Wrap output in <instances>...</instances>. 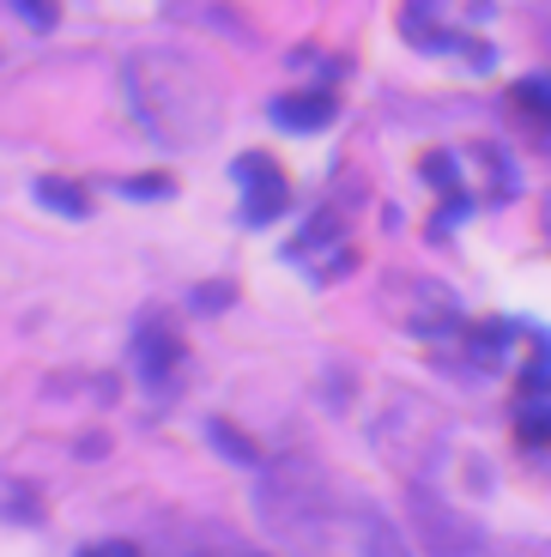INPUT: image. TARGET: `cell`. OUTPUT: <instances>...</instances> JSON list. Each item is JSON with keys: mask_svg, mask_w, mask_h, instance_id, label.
<instances>
[{"mask_svg": "<svg viewBox=\"0 0 551 557\" xmlns=\"http://www.w3.org/2000/svg\"><path fill=\"white\" fill-rule=\"evenodd\" d=\"M182 363H188V346H182L176 321L146 309V315L134 321V334H127V370H134V382L152 394V400H170V394L182 388Z\"/></svg>", "mask_w": 551, "mask_h": 557, "instance_id": "cell-2", "label": "cell"}, {"mask_svg": "<svg viewBox=\"0 0 551 557\" xmlns=\"http://www.w3.org/2000/svg\"><path fill=\"white\" fill-rule=\"evenodd\" d=\"M110 188L122 200H170L176 195V176H115Z\"/></svg>", "mask_w": 551, "mask_h": 557, "instance_id": "cell-16", "label": "cell"}, {"mask_svg": "<svg viewBox=\"0 0 551 557\" xmlns=\"http://www.w3.org/2000/svg\"><path fill=\"white\" fill-rule=\"evenodd\" d=\"M388 304H394L400 327L418 334V339H455L461 321H467L461 297L449 292V285H437V278H394V285H388Z\"/></svg>", "mask_w": 551, "mask_h": 557, "instance_id": "cell-4", "label": "cell"}, {"mask_svg": "<svg viewBox=\"0 0 551 557\" xmlns=\"http://www.w3.org/2000/svg\"><path fill=\"white\" fill-rule=\"evenodd\" d=\"M400 37L418 55H455L467 30L455 25V13L442 0H400Z\"/></svg>", "mask_w": 551, "mask_h": 557, "instance_id": "cell-6", "label": "cell"}, {"mask_svg": "<svg viewBox=\"0 0 551 557\" xmlns=\"http://www.w3.org/2000/svg\"><path fill=\"white\" fill-rule=\"evenodd\" d=\"M85 557H134V545L127 540H97V545H85Z\"/></svg>", "mask_w": 551, "mask_h": 557, "instance_id": "cell-19", "label": "cell"}, {"mask_svg": "<svg viewBox=\"0 0 551 557\" xmlns=\"http://www.w3.org/2000/svg\"><path fill=\"white\" fill-rule=\"evenodd\" d=\"M236 304V285L231 278H207V285H194L188 292V309L194 315H219V309H231Z\"/></svg>", "mask_w": 551, "mask_h": 557, "instance_id": "cell-17", "label": "cell"}, {"mask_svg": "<svg viewBox=\"0 0 551 557\" xmlns=\"http://www.w3.org/2000/svg\"><path fill=\"white\" fill-rule=\"evenodd\" d=\"M231 182H236V224L243 231H267L285 219L291 207V176L279 170V158L267 152H236L231 158Z\"/></svg>", "mask_w": 551, "mask_h": 557, "instance_id": "cell-3", "label": "cell"}, {"mask_svg": "<svg viewBox=\"0 0 551 557\" xmlns=\"http://www.w3.org/2000/svg\"><path fill=\"white\" fill-rule=\"evenodd\" d=\"M473 207H479V200H473V188H455V195H442L437 200V212H430V237H449V231H455V224H467L473 219Z\"/></svg>", "mask_w": 551, "mask_h": 557, "instance_id": "cell-15", "label": "cell"}, {"mask_svg": "<svg viewBox=\"0 0 551 557\" xmlns=\"http://www.w3.org/2000/svg\"><path fill=\"white\" fill-rule=\"evenodd\" d=\"M418 176H425L437 195H455V188H467V176H461V158H455V152H425Z\"/></svg>", "mask_w": 551, "mask_h": 557, "instance_id": "cell-14", "label": "cell"}, {"mask_svg": "<svg viewBox=\"0 0 551 557\" xmlns=\"http://www.w3.org/2000/svg\"><path fill=\"white\" fill-rule=\"evenodd\" d=\"M267 122H273L279 134H321V127L340 122V98H333V91H321V85L279 91V98L267 103Z\"/></svg>", "mask_w": 551, "mask_h": 557, "instance_id": "cell-8", "label": "cell"}, {"mask_svg": "<svg viewBox=\"0 0 551 557\" xmlns=\"http://www.w3.org/2000/svg\"><path fill=\"white\" fill-rule=\"evenodd\" d=\"M546 394H515V448H522L527 460H546Z\"/></svg>", "mask_w": 551, "mask_h": 557, "instance_id": "cell-11", "label": "cell"}, {"mask_svg": "<svg viewBox=\"0 0 551 557\" xmlns=\"http://www.w3.org/2000/svg\"><path fill=\"white\" fill-rule=\"evenodd\" d=\"M510 110L522 115L527 127H546V115H551V79L546 73H522V79L510 85Z\"/></svg>", "mask_w": 551, "mask_h": 557, "instance_id": "cell-12", "label": "cell"}, {"mask_svg": "<svg viewBox=\"0 0 551 557\" xmlns=\"http://www.w3.org/2000/svg\"><path fill=\"white\" fill-rule=\"evenodd\" d=\"M207 443L219 448L224 460H236V467H261V448H255V436H243L236 424H224V418H207Z\"/></svg>", "mask_w": 551, "mask_h": 557, "instance_id": "cell-13", "label": "cell"}, {"mask_svg": "<svg viewBox=\"0 0 551 557\" xmlns=\"http://www.w3.org/2000/svg\"><path fill=\"white\" fill-rule=\"evenodd\" d=\"M333 243H345V219H340L333 207H321L316 219H309L304 231H297V237L285 243V261L304 267V261H316V249H333Z\"/></svg>", "mask_w": 551, "mask_h": 557, "instance_id": "cell-9", "label": "cell"}, {"mask_svg": "<svg viewBox=\"0 0 551 557\" xmlns=\"http://www.w3.org/2000/svg\"><path fill=\"white\" fill-rule=\"evenodd\" d=\"M7 13H19L30 30H56L61 25V0H0Z\"/></svg>", "mask_w": 551, "mask_h": 557, "instance_id": "cell-18", "label": "cell"}, {"mask_svg": "<svg viewBox=\"0 0 551 557\" xmlns=\"http://www.w3.org/2000/svg\"><path fill=\"white\" fill-rule=\"evenodd\" d=\"M127 79H134V103L146 115V127H152V139H164V146H200L212 134V110L219 103H212V85L194 61L146 55Z\"/></svg>", "mask_w": 551, "mask_h": 557, "instance_id": "cell-1", "label": "cell"}, {"mask_svg": "<svg viewBox=\"0 0 551 557\" xmlns=\"http://www.w3.org/2000/svg\"><path fill=\"white\" fill-rule=\"evenodd\" d=\"M30 200L49 207L56 219H91V195H85L79 182H68V176H37L30 182Z\"/></svg>", "mask_w": 551, "mask_h": 557, "instance_id": "cell-10", "label": "cell"}, {"mask_svg": "<svg viewBox=\"0 0 551 557\" xmlns=\"http://www.w3.org/2000/svg\"><path fill=\"white\" fill-rule=\"evenodd\" d=\"M461 176H479V207H510L515 195H522V170H515L510 146H497V139H479V146H467V158H461Z\"/></svg>", "mask_w": 551, "mask_h": 557, "instance_id": "cell-7", "label": "cell"}, {"mask_svg": "<svg viewBox=\"0 0 551 557\" xmlns=\"http://www.w3.org/2000/svg\"><path fill=\"white\" fill-rule=\"evenodd\" d=\"M534 334L522 315H491V321H461V363H473V376H491L515 358V346Z\"/></svg>", "mask_w": 551, "mask_h": 557, "instance_id": "cell-5", "label": "cell"}]
</instances>
